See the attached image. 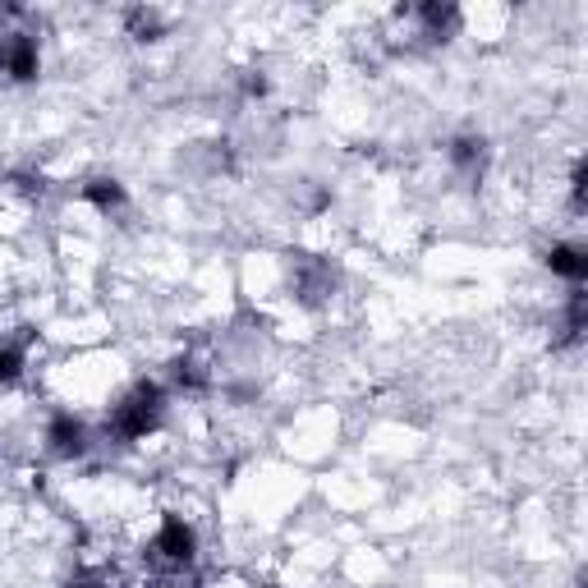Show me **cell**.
I'll use <instances>...</instances> for the list:
<instances>
[{
  "instance_id": "obj_1",
  "label": "cell",
  "mask_w": 588,
  "mask_h": 588,
  "mask_svg": "<svg viewBox=\"0 0 588 588\" xmlns=\"http://www.w3.org/2000/svg\"><path fill=\"white\" fill-rule=\"evenodd\" d=\"M157 423H162V387H152V381L134 387L130 396L115 404V414H111V432H115V437H124V442L147 437Z\"/></svg>"
},
{
  "instance_id": "obj_2",
  "label": "cell",
  "mask_w": 588,
  "mask_h": 588,
  "mask_svg": "<svg viewBox=\"0 0 588 588\" xmlns=\"http://www.w3.org/2000/svg\"><path fill=\"white\" fill-rule=\"evenodd\" d=\"M46 442H51V451H56V455H79L88 446V432H84V423L74 414H56V419H51V428H46Z\"/></svg>"
},
{
  "instance_id": "obj_3",
  "label": "cell",
  "mask_w": 588,
  "mask_h": 588,
  "mask_svg": "<svg viewBox=\"0 0 588 588\" xmlns=\"http://www.w3.org/2000/svg\"><path fill=\"white\" fill-rule=\"evenodd\" d=\"M547 267H552L556 276H566V280H575V286H579V280L588 276V258H584V253H579L575 244H556V248L547 253Z\"/></svg>"
},
{
  "instance_id": "obj_4",
  "label": "cell",
  "mask_w": 588,
  "mask_h": 588,
  "mask_svg": "<svg viewBox=\"0 0 588 588\" xmlns=\"http://www.w3.org/2000/svg\"><path fill=\"white\" fill-rule=\"evenodd\" d=\"M88 202H97L101 212H111V208H120V202H124V189L115 180H92L88 185Z\"/></svg>"
},
{
  "instance_id": "obj_5",
  "label": "cell",
  "mask_w": 588,
  "mask_h": 588,
  "mask_svg": "<svg viewBox=\"0 0 588 588\" xmlns=\"http://www.w3.org/2000/svg\"><path fill=\"white\" fill-rule=\"evenodd\" d=\"M19 368H23L19 345H0V387H10V381L19 377Z\"/></svg>"
}]
</instances>
